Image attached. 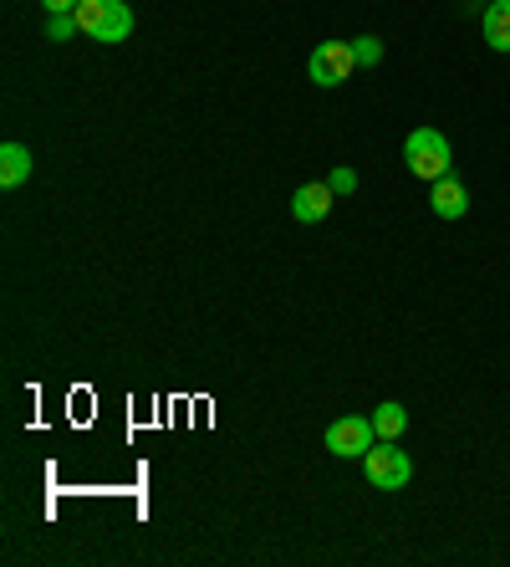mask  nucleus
Listing matches in <instances>:
<instances>
[{
  "label": "nucleus",
  "mask_w": 510,
  "mask_h": 567,
  "mask_svg": "<svg viewBox=\"0 0 510 567\" xmlns=\"http://www.w3.org/2000/svg\"><path fill=\"white\" fill-rule=\"evenodd\" d=\"M353 52H357V66H378L383 62V41L378 37H357Z\"/></svg>",
  "instance_id": "nucleus-11"
},
{
  "label": "nucleus",
  "mask_w": 510,
  "mask_h": 567,
  "mask_svg": "<svg viewBox=\"0 0 510 567\" xmlns=\"http://www.w3.org/2000/svg\"><path fill=\"white\" fill-rule=\"evenodd\" d=\"M77 27H82V37L103 41V47H118V41L133 37V11H128V0H82Z\"/></svg>",
  "instance_id": "nucleus-1"
},
{
  "label": "nucleus",
  "mask_w": 510,
  "mask_h": 567,
  "mask_svg": "<svg viewBox=\"0 0 510 567\" xmlns=\"http://www.w3.org/2000/svg\"><path fill=\"white\" fill-rule=\"evenodd\" d=\"M41 6H46V11H52V16H62V11H77L82 0H41Z\"/></svg>",
  "instance_id": "nucleus-14"
},
{
  "label": "nucleus",
  "mask_w": 510,
  "mask_h": 567,
  "mask_svg": "<svg viewBox=\"0 0 510 567\" xmlns=\"http://www.w3.org/2000/svg\"><path fill=\"white\" fill-rule=\"evenodd\" d=\"M404 164L414 174H419V179H445L449 174V164H455V154H449V138L439 128H414L404 138Z\"/></svg>",
  "instance_id": "nucleus-2"
},
{
  "label": "nucleus",
  "mask_w": 510,
  "mask_h": 567,
  "mask_svg": "<svg viewBox=\"0 0 510 567\" xmlns=\"http://www.w3.org/2000/svg\"><path fill=\"white\" fill-rule=\"evenodd\" d=\"M429 205H434V215H439V220H465V215H470V189L459 185L455 174H445V179H434Z\"/></svg>",
  "instance_id": "nucleus-7"
},
{
  "label": "nucleus",
  "mask_w": 510,
  "mask_h": 567,
  "mask_svg": "<svg viewBox=\"0 0 510 567\" xmlns=\"http://www.w3.org/2000/svg\"><path fill=\"white\" fill-rule=\"evenodd\" d=\"M332 199H337V195H332L327 179H316V185H301L296 195H291V215H296L301 225H322V220L332 215Z\"/></svg>",
  "instance_id": "nucleus-6"
},
{
  "label": "nucleus",
  "mask_w": 510,
  "mask_h": 567,
  "mask_svg": "<svg viewBox=\"0 0 510 567\" xmlns=\"http://www.w3.org/2000/svg\"><path fill=\"white\" fill-rule=\"evenodd\" d=\"M480 21H485V41L496 52H510V0H490Z\"/></svg>",
  "instance_id": "nucleus-9"
},
{
  "label": "nucleus",
  "mask_w": 510,
  "mask_h": 567,
  "mask_svg": "<svg viewBox=\"0 0 510 567\" xmlns=\"http://www.w3.org/2000/svg\"><path fill=\"white\" fill-rule=\"evenodd\" d=\"M373 430H378V440H398L408 430V410L398 404V399L378 404V410H373Z\"/></svg>",
  "instance_id": "nucleus-10"
},
{
  "label": "nucleus",
  "mask_w": 510,
  "mask_h": 567,
  "mask_svg": "<svg viewBox=\"0 0 510 567\" xmlns=\"http://www.w3.org/2000/svg\"><path fill=\"white\" fill-rule=\"evenodd\" d=\"M322 445H327L337 461H357V455H367V450L378 445L373 414H342V420H332L327 435H322Z\"/></svg>",
  "instance_id": "nucleus-4"
},
{
  "label": "nucleus",
  "mask_w": 510,
  "mask_h": 567,
  "mask_svg": "<svg viewBox=\"0 0 510 567\" xmlns=\"http://www.w3.org/2000/svg\"><path fill=\"white\" fill-rule=\"evenodd\" d=\"M72 31H82L77 27V11H62V16H52V21H46V37H52V41H66Z\"/></svg>",
  "instance_id": "nucleus-12"
},
{
  "label": "nucleus",
  "mask_w": 510,
  "mask_h": 567,
  "mask_svg": "<svg viewBox=\"0 0 510 567\" xmlns=\"http://www.w3.org/2000/svg\"><path fill=\"white\" fill-rule=\"evenodd\" d=\"M363 475L373 491H404L408 481H414V465H408V455L398 450V440H378V445L363 455Z\"/></svg>",
  "instance_id": "nucleus-3"
},
{
  "label": "nucleus",
  "mask_w": 510,
  "mask_h": 567,
  "mask_svg": "<svg viewBox=\"0 0 510 567\" xmlns=\"http://www.w3.org/2000/svg\"><path fill=\"white\" fill-rule=\"evenodd\" d=\"M353 72H357L353 41H322L312 52V62H306V78H312L316 87H342Z\"/></svg>",
  "instance_id": "nucleus-5"
},
{
  "label": "nucleus",
  "mask_w": 510,
  "mask_h": 567,
  "mask_svg": "<svg viewBox=\"0 0 510 567\" xmlns=\"http://www.w3.org/2000/svg\"><path fill=\"white\" fill-rule=\"evenodd\" d=\"M31 179V148L27 144H6L0 148V185L15 189Z\"/></svg>",
  "instance_id": "nucleus-8"
},
{
  "label": "nucleus",
  "mask_w": 510,
  "mask_h": 567,
  "mask_svg": "<svg viewBox=\"0 0 510 567\" xmlns=\"http://www.w3.org/2000/svg\"><path fill=\"white\" fill-rule=\"evenodd\" d=\"M327 185H332V195H353V189H357V174L353 169H332Z\"/></svg>",
  "instance_id": "nucleus-13"
}]
</instances>
